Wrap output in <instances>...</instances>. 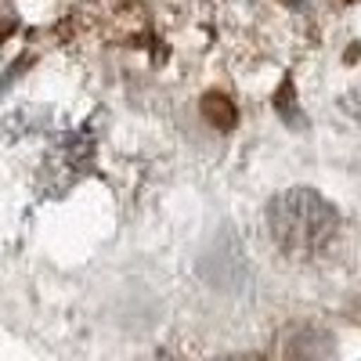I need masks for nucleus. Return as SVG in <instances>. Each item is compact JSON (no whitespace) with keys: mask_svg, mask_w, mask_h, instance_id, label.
Listing matches in <instances>:
<instances>
[{"mask_svg":"<svg viewBox=\"0 0 361 361\" xmlns=\"http://www.w3.org/2000/svg\"><path fill=\"white\" fill-rule=\"evenodd\" d=\"M156 361H170V357H156Z\"/></svg>","mask_w":361,"mask_h":361,"instance_id":"obj_7","label":"nucleus"},{"mask_svg":"<svg viewBox=\"0 0 361 361\" xmlns=\"http://www.w3.org/2000/svg\"><path fill=\"white\" fill-rule=\"evenodd\" d=\"M267 228L275 246L293 257V260H307L329 246V238L340 228L336 206L314 188H289L282 195L271 199L267 206Z\"/></svg>","mask_w":361,"mask_h":361,"instance_id":"obj_1","label":"nucleus"},{"mask_svg":"<svg viewBox=\"0 0 361 361\" xmlns=\"http://www.w3.org/2000/svg\"><path fill=\"white\" fill-rule=\"evenodd\" d=\"M8 33H11V25H8V22H0V40H4Z\"/></svg>","mask_w":361,"mask_h":361,"instance_id":"obj_6","label":"nucleus"},{"mask_svg":"<svg viewBox=\"0 0 361 361\" xmlns=\"http://www.w3.org/2000/svg\"><path fill=\"white\" fill-rule=\"evenodd\" d=\"M202 116H206V123L209 127H217V130H231L238 123V109L228 94H221V90H209V94L199 102Z\"/></svg>","mask_w":361,"mask_h":361,"instance_id":"obj_3","label":"nucleus"},{"mask_svg":"<svg viewBox=\"0 0 361 361\" xmlns=\"http://www.w3.org/2000/svg\"><path fill=\"white\" fill-rule=\"evenodd\" d=\"M329 350H333V340H329V333L307 325V329H296V333L289 336V343H286V361H322Z\"/></svg>","mask_w":361,"mask_h":361,"instance_id":"obj_2","label":"nucleus"},{"mask_svg":"<svg viewBox=\"0 0 361 361\" xmlns=\"http://www.w3.org/2000/svg\"><path fill=\"white\" fill-rule=\"evenodd\" d=\"M217 361H264V357H257V354H235V357H217Z\"/></svg>","mask_w":361,"mask_h":361,"instance_id":"obj_5","label":"nucleus"},{"mask_svg":"<svg viewBox=\"0 0 361 361\" xmlns=\"http://www.w3.org/2000/svg\"><path fill=\"white\" fill-rule=\"evenodd\" d=\"M343 105H347V109H350V112H354V116L361 119V83H357V87L350 90L347 98H343Z\"/></svg>","mask_w":361,"mask_h":361,"instance_id":"obj_4","label":"nucleus"}]
</instances>
